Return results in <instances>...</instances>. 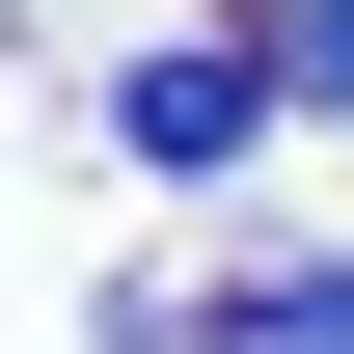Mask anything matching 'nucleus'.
Returning a JSON list of instances; mask_svg holds the SVG:
<instances>
[{"label":"nucleus","instance_id":"obj_3","mask_svg":"<svg viewBox=\"0 0 354 354\" xmlns=\"http://www.w3.org/2000/svg\"><path fill=\"white\" fill-rule=\"evenodd\" d=\"M272 82H300V109H354V0H272Z\"/></svg>","mask_w":354,"mask_h":354},{"label":"nucleus","instance_id":"obj_1","mask_svg":"<svg viewBox=\"0 0 354 354\" xmlns=\"http://www.w3.org/2000/svg\"><path fill=\"white\" fill-rule=\"evenodd\" d=\"M272 109H300V82H272V28H245V55L191 28V55H136V82H109V164H164V191H218V164H245Z\"/></svg>","mask_w":354,"mask_h":354},{"label":"nucleus","instance_id":"obj_2","mask_svg":"<svg viewBox=\"0 0 354 354\" xmlns=\"http://www.w3.org/2000/svg\"><path fill=\"white\" fill-rule=\"evenodd\" d=\"M245 354H354V272H245Z\"/></svg>","mask_w":354,"mask_h":354}]
</instances>
